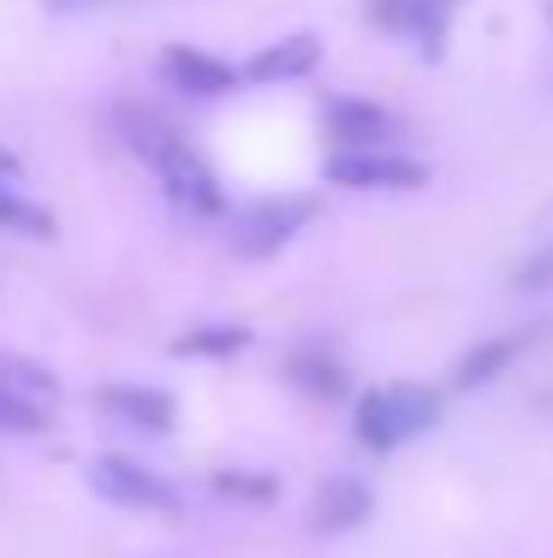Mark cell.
<instances>
[{
  "instance_id": "6da1fadb",
  "label": "cell",
  "mask_w": 553,
  "mask_h": 558,
  "mask_svg": "<svg viewBox=\"0 0 553 558\" xmlns=\"http://www.w3.org/2000/svg\"><path fill=\"white\" fill-rule=\"evenodd\" d=\"M446 398L434 387H417V380H387V387L358 398V440L369 451H399L411 440L441 428Z\"/></svg>"
},
{
  "instance_id": "7a4b0ae2",
  "label": "cell",
  "mask_w": 553,
  "mask_h": 558,
  "mask_svg": "<svg viewBox=\"0 0 553 558\" xmlns=\"http://www.w3.org/2000/svg\"><path fill=\"white\" fill-rule=\"evenodd\" d=\"M84 482L96 499L120 505V511H143V517H179V505H184V494L161 470H149V463H137V458H120V451L89 458Z\"/></svg>"
},
{
  "instance_id": "3957f363",
  "label": "cell",
  "mask_w": 553,
  "mask_h": 558,
  "mask_svg": "<svg viewBox=\"0 0 553 558\" xmlns=\"http://www.w3.org/2000/svg\"><path fill=\"white\" fill-rule=\"evenodd\" d=\"M155 179H161V191L173 196V203L184 208V215H203V220H215V215H227V184H220V172L203 161V155L191 149L184 137H173L161 155H155Z\"/></svg>"
},
{
  "instance_id": "277c9868",
  "label": "cell",
  "mask_w": 553,
  "mask_h": 558,
  "mask_svg": "<svg viewBox=\"0 0 553 558\" xmlns=\"http://www.w3.org/2000/svg\"><path fill=\"white\" fill-rule=\"evenodd\" d=\"M327 184L339 191H423L429 184V167L411 161V155H393V149H334L322 167Z\"/></svg>"
},
{
  "instance_id": "5b68a950",
  "label": "cell",
  "mask_w": 553,
  "mask_h": 558,
  "mask_svg": "<svg viewBox=\"0 0 553 558\" xmlns=\"http://www.w3.org/2000/svg\"><path fill=\"white\" fill-rule=\"evenodd\" d=\"M310 220H315V196H268V203H256L239 215L232 250H239V256H274V250H286Z\"/></svg>"
},
{
  "instance_id": "8992f818",
  "label": "cell",
  "mask_w": 553,
  "mask_h": 558,
  "mask_svg": "<svg viewBox=\"0 0 553 558\" xmlns=\"http://www.w3.org/2000/svg\"><path fill=\"white\" fill-rule=\"evenodd\" d=\"M453 12L458 0H369V19L381 31L405 36L423 60H441L446 54V36H453Z\"/></svg>"
},
{
  "instance_id": "52a82bcc",
  "label": "cell",
  "mask_w": 553,
  "mask_h": 558,
  "mask_svg": "<svg viewBox=\"0 0 553 558\" xmlns=\"http://www.w3.org/2000/svg\"><path fill=\"white\" fill-rule=\"evenodd\" d=\"M322 131H327V143H339V149H387L393 131H399V119L381 108V101L334 96L322 108Z\"/></svg>"
},
{
  "instance_id": "ba28073f",
  "label": "cell",
  "mask_w": 553,
  "mask_h": 558,
  "mask_svg": "<svg viewBox=\"0 0 553 558\" xmlns=\"http://www.w3.org/2000/svg\"><path fill=\"white\" fill-rule=\"evenodd\" d=\"M315 65H322V36L315 31H292L280 36V43L256 48V54L244 60V84H262V89H280V84H298V77H310Z\"/></svg>"
},
{
  "instance_id": "9c48e42d",
  "label": "cell",
  "mask_w": 553,
  "mask_h": 558,
  "mask_svg": "<svg viewBox=\"0 0 553 558\" xmlns=\"http://www.w3.org/2000/svg\"><path fill=\"white\" fill-rule=\"evenodd\" d=\"M161 72H167V84L184 89V96H196V101H220V96H232V89L244 84L239 65L203 54V48H191V43H173V48H167V54H161Z\"/></svg>"
},
{
  "instance_id": "30bf717a",
  "label": "cell",
  "mask_w": 553,
  "mask_h": 558,
  "mask_svg": "<svg viewBox=\"0 0 553 558\" xmlns=\"http://www.w3.org/2000/svg\"><path fill=\"white\" fill-rule=\"evenodd\" d=\"M101 410H108L120 428L131 434H173V422H179V404H173V392H161V387H143V380H131V387H101L96 398Z\"/></svg>"
},
{
  "instance_id": "8fae6325",
  "label": "cell",
  "mask_w": 553,
  "mask_h": 558,
  "mask_svg": "<svg viewBox=\"0 0 553 558\" xmlns=\"http://www.w3.org/2000/svg\"><path fill=\"white\" fill-rule=\"evenodd\" d=\"M369 517H375V494H369V482L358 475H334V482L315 487L310 499V529L315 535H351V529H363Z\"/></svg>"
},
{
  "instance_id": "7c38bea8",
  "label": "cell",
  "mask_w": 553,
  "mask_h": 558,
  "mask_svg": "<svg viewBox=\"0 0 553 558\" xmlns=\"http://www.w3.org/2000/svg\"><path fill=\"white\" fill-rule=\"evenodd\" d=\"M0 392L19 398L36 416H48V410L60 404V380L48 375V363H36V356H0Z\"/></svg>"
},
{
  "instance_id": "4fadbf2b",
  "label": "cell",
  "mask_w": 553,
  "mask_h": 558,
  "mask_svg": "<svg viewBox=\"0 0 553 558\" xmlns=\"http://www.w3.org/2000/svg\"><path fill=\"white\" fill-rule=\"evenodd\" d=\"M518 351H524V339H482L477 351H465V356H458V368H453V392L494 387V380L506 375L512 363H518Z\"/></svg>"
},
{
  "instance_id": "5bb4252c",
  "label": "cell",
  "mask_w": 553,
  "mask_h": 558,
  "mask_svg": "<svg viewBox=\"0 0 553 558\" xmlns=\"http://www.w3.org/2000/svg\"><path fill=\"white\" fill-rule=\"evenodd\" d=\"M286 380L310 398H346V387H351L346 363L334 351H292L286 356Z\"/></svg>"
},
{
  "instance_id": "9a60e30c",
  "label": "cell",
  "mask_w": 553,
  "mask_h": 558,
  "mask_svg": "<svg viewBox=\"0 0 553 558\" xmlns=\"http://www.w3.org/2000/svg\"><path fill=\"white\" fill-rule=\"evenodd\" d=\"M113 131H120V143L137 155V161H155V155L179 137V131L167 125V119H155L149 108H120V113H113Z\"/></svg>"
},
{
  "instance_id": "2e32d148",
  "label": "cell",
  "mask_w": 553,
  "mask_h": 558,
  "mask_svg": "<svg viewBox=\"0 0 553 558\" xmlns=\"http://www.w3.org/2000/svg\"><path fill=\"white\" fill-rule=\"evenodd\" d=\"M244 344H250V327H239V322H203V327H191V333H179L173 351L179 356H239Z\"/></svg>"
},
{
  "instance_id": "e0dca14e",
  "label": "cell",
  "mask_w": 553,
  "mask_h": 558,
  "mask_svg": "<svg viewBox=\"0 0 553 558\" xmlns=\"http://www.w3.org/2000/svg\"><path fill=\"white\" fill-rule=\"evenodd\" d=\"M0 232H19V238H55L60 226L43 203L19 196V184H0Z\"/></svg>"
},
{
  "instance_id": "ac0fdd59",
  "label": "cell",
  "mask_w": 553,
  "mask_h": 558,
  "mask_svg": "<svg viewBox=\"0 0 553 558\" xmlns=\"http://www.w3.org/2000/svg\"><path fill=\"white\" fill-rule=\"evenodd\" d=\"M215 494L220 499H274V482H268V475H232V470H220L215 475Z\"/></svg>"
},
{
  "instance_id": "d6986e66",
  "label": "cell",
  "mask_w": 553,
  "mask_h": 558,
  "mask_svg": "<svg viewBox=\"0 0 553 558\" xmlns=\"http://www.w3.org/2000/svg\"><path fill=\"white\" fill-rule=\"evenodd\" d=\"M48 416H36V410H24L19 398L0 392V434H43Z\"/></svg>"
},
{
  "instance_id": "ffe728a7",
  "label": "cell",
  "mask_w": 553,
  "mask_h": 558,
  "mask_svg": "<svg viewBox=\"0 0 553 558\" xmlns=\"http://www.w3.org/2000/svg\"><path fill=\"white\" fill-rule=\"evenodd\" d=\"M512 286H518V291H548V286H553V244L536 250V256L518 268V279H512Z\"/></svg>"
},
{
  "instance_id": "44dd1931",
  "label": "cell",
  "mask_w": 553,
  "mask_h": 558,
  "mask_svg": "<svg viewBox=\"0 0 553 558\" xmlns=\"http://www.w3.org/2000/svg\"><path fill=\"white\" fill-rule=\"evenodd\" d=\"M19 179H24V161L7 149V143H0V184H19Z\"/></svg>"
},
{
  "instance_id": "7402d4cb",
  "label": "cell",
  "mask_w": 553,
  "mask_h": 558,
  "mask_svg": "<svg viewBox=\"0 0 553 558\" xmlns=\"http://www.w3.org/2000/svg\"><path fill=\"white\" fill-rule=\"evenodd\" d=\"M48 12H96V7H108V0H43Z\"/></svg>"
},
{
  "instance_id": "603a6c76",
  "label": "cell",
  "mask_w": 553,
  "mask_h": 558,
  "mask_svg": "<svg viewBox=\"0 0 553 558\" xmlns=\"http://www.w3.org/2000/svg\"><path fill=\"white\" fill-rule=\"evenodd\" d=\"M548 24H553V0H548Z\"/></svg>"
}]
</instances>
